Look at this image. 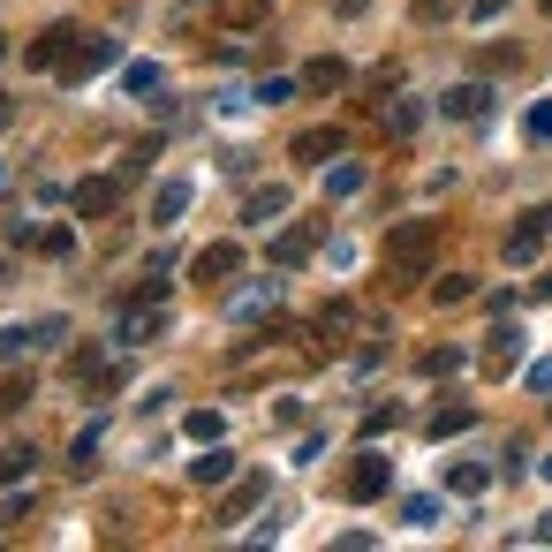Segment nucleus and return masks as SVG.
I'll return each instance as SVG.
<instances>
[{"label": "nucleus", "mask_w": 552, "mask_h": 552, "mask_svg": "<svg viewBox=\"0 0 552 552\" xmlns=\"http://www.w3.org/2000/svg\"><path fill=\"white\" fill-rule=\"evenodd\" d=\"M439 242H447V227H439V220H401L394 235H386V288L424 280L439 265Z\"/></svg>", "instance_id": "1"}, {"label": "nucleus", "mask_w": 552, "mask_h": 552, "mask_svg": "<svg viewBox=\"0 0 552 552\" xmlns=\"http://www.w3.org/2000/svg\"><path fill=\"white\" fill-rule=\"evenodd\" d=\"M530 394H552V356H545V363H530Z\"/></svg>", "instance_id": "38"}, {"label": "nucleus", "mask_w": 552, "mask_h": 552, "mask_svg": "<svg viewBox=\"0 0 552 552\" xmlns=\"http://www.w3.org/2000/svg\"><path fill=\"white\" fill-rule=\"evenodd\" d=\"M8 121H16V99H8V91H0V129H8Z\"/></svg>", "instance_id": "41"}, {"label": "nucleus", "mask_w": 552, "mask_h": 552, "mask_svg": "<svg viewBox=\"0 0 552 552\" xmlns=\"http://www.w3.org/2000/svg\"><path fill=\"white\" fill-rule=\"evenodd\" d=\"M0 53H8V38H0Z\"/></svg>", "instance_id": "42"}, {"label": "nucleus", "mask_w": 552, "mask_h": 552, "mask_svg": "<svg viewBox=\"0 0 552 552\" xmlns=\"http://www.w3.org/2000/svg\"><path fill=\"white\" fill-rule=\"evenodd\" d=\"M356 190H363V167H356V159L326 167V205H341V197H356Z\"/></svg>", "instance_id": "18"}, {"label": "nucleus", "mask_w": 552, "mask_h": 552, "mask_svg": "<svg viewBox=\"0 0 552 552\" xmlns=\"http://www.w3.org/2000/svg\"><path fill=\"white\" fill-rule=\"evenodd\" d=\"M38 250H46V258H69L76 235H69V227H46V235H38Z\"/></svg>", "instance_id": "32"}, {"label": "nucleus", "mask_w": 552, "mask_h": 552, "mask_svg": "<svg viewBox=\"0 0 552 552\" xmlns=\"http://www.w3.org/2000/svg\"><path fill=\"white\" fill-rule=\"evenodd\" d=\"M23 401H31V379H0V416H23Z\"/></svg>", "instance_id": "30"}, {"label": "nucleus", "mask_w": 552, "mask_h": 552, "mask_svg": "<svg viewBox=\"0 0 552 552\" xmlns=\"http://www.w3.org/2000/svg\"><path fill=\"white\" fill-rule=\"evenodd\" d=\"M0 182H8V174H0Z\"/></svg>", "instance_id": "44"}, {"label": "nucleus", "mask_w": 552, "mask_h": 552, "mask_svg": "<svg viewBox=\"0 0 552 552\" xmlns=\"http://www.w3.org/2000/svg\"><path fill=\"white\" fill-rule=\"evenodd\" d=\"M515 356H522V326H500V333H492V356H484V371H507Z\"/></svg>", "instance_id": "24"}, {"label": "nucleus", "mask_w": 552, "mask_h": 552, "mask_svg": "<svg viewBox=\"0 0 552 552\" xmlns=\"http://www.w3.org/2000/svg\"><path fill=\"white\" fill-rule=\"evenodd\" d=\"M401 522H416V530H432V522H439V500H409V507H401Z\"/></svg>", "instance_id": "36"}, {"label": "nucleus", "mask_w": 552, "mask_h": 552, "mask_svg": "<svg viewBox=\"0 0 552 552\" xmlns=\"http://www.w3.org/2000/svg\"><path fill=\"white\" fill-rule=\"evenodd\" d=\"M416 371H424V379H447V371H462V348H424Z\"/></svg>", "instance_id": "26"}, {"label": "nucleus", "mask_w": 552, "mask_h": 552, "mask_svg": "<svg viewBox=\"0 0 552 552\" xmlns=\"http://www.w3.org/2000/svg\"><path fill=\"white\" fill-rule=\"evenodd\" d=\"M416 121H424V106H409V99L379 106V129H386V137H416Z\"/></svg>", "instance_id": "17"}, {"label": "nucleus", "mask_w": 552, "mask_h": 552, "mask_svg": "<svg viewBox=\"0 0 552 552\" xmlns=\"http://www.w3.org/2000/svg\"><path fill=\"white\" fill-rule=\"evenodd\" d=\"M190 477H197V484L212 492V484H235V477H242V462H235V454L220 447V439H212V447H205V454L190 462Z\"/></svg>", "instance_id": "10"}, {"label": "nucleus", "mask_w": 552, "mask_h": 552, "mask_svg": "<svg viewBox=\"0 0 552 552\" xmlns=\"http://www.w3.org/2000/svg\"><path fill=\"white\" fill-rule=\"evenodd\" d=\"M477 61H484V69H522V46H484Z\"/></svg>", "instance_id": "34"}, {"label": "nucleus", "mask_w": 552, "mask_h": 552, "mask_svg": "<svg viewBox=\"0 0 552 552\" xmlns=\"http://www.w3.org/2000/svg\"><path fill=\"white\" fill-rule=\"evenodd\" d=\"M121 84H129V99H152L167 76H159V61H129V69H121Z\"/></svg>", "instance_id": "21"}, {"label": "nucleus", "mask_w": 552, "mask_h": 552, "mask_svg": "<svg viewBox=\"0 0 552 552\" xmlns=\"http://www.w3.org/2000/svg\"><path fill=\"white\" fill-rule=\"evenodd\" d=\"M530 537H537V545H552V515H537V530H530Z\"/></svg>", "instance_id": "40"}, {"label": "nucleus", "mask_w": 552, "mask_h": 552, "mask_svg": "<svg viewBox=\"0 0 552 552\" xmlns=\"http://www.w3.org/2000/svg\"><path fill=\"white\" fill-rule=\"evenodd\" d=\"M484 484H492V469H477V462H447V492H462V500H477Z\"/></svg>", "instance_id": "19"}, {"label": "nucleus", "mask_w": 552, "mask_h": 552, "mask_svg": "<svg viewBox=\"0 0 552 552\" xmlns=\"http://www.w3.org/2000/svg\"><path fill=\"white\" fill-rule=\"evenodd\" d=\"M439 114H447V121H484V114H492V91H484V84H454L447 99H439Z\"/></svg>", "instance_id": "9"}, {"label": "nucleus", "mask_w": 552, "mask_h": 552, "mask_svg": "<svg viewBox=\"0 0 552 552\" xmlns=\"http://www.w3.org/2000/svg\"><path fill=\"white\" fill-rule=\"evenodd\" d=\"M190 197H197V182H182V174H174V182H159V197H152V227H174L182 212H190Z\"/></svg>", "instance_id": "11"}, {"label": "nucleus", "mask_w": 552, "mask_h": 552, "mask_svg": "<svg viewBox=\"0 0 552 552\" xmlns=\"http://www.w3.org/2000/svg\"><path fill=\"white\" fill-rule=\"evenodd\" d=\"M99 439H106L99 424H84V432H76V447H69V462H76V469H91V462H99Z\"/></svg>", "instance_id": "29"}, {"label": "nucleus", "mask_w": 552, "mask_h": 552, "mask_svg": "<svg viewBox=\"0 0 552 552\" xmlns=\"http://www.w3.org/2000/svg\"><path fill=\"white\" fill-rule=\"evenodd\" d=\"M386 484H394V462H386V454H356L348 477H341V492L363 507V500H386Z\"/></svg>", "instance_id": "3"}, {"label": "nucleus", "mask_w": 552, "mask_h": 552, "mask_svg": "<svg viewBox=\"0 0 552 552\" xmlns=\"http://www.w3.org/2000/svg\"><path fill=\"white\" fill-rule=\"evenodd\" d=\"M530 137H537V144H552V99H545V106H530Z\"/></svg>", "instance_id": "37"}, {"label": "nucleus", "mask_w": 552, "mask_h": 552, "mask_svg": "<svg viewBox=\"0 0 552 552\" xmlns=\"http://www.w3.org/2000/svg\"><path fill=\"white\" fill-rule=\"evenodd\" d=\"M318 250V227L311 220H295V227H280V242H273V265H303Z\"/></svg>", "instance_id": "12"}, {"label": "nucleus", "mask_w": 552, "mask_h": 552, "mask_svg": "<svg viewBox=\"0 0 552 552\" xmlns=\"http://www.w3.org/2000/svg\"><path fill=\"white\" fill-rule=\"evenodd\" d=\"M250 99H258V106H288V99H295V84H288V76H265Z\"/></svg>", "instance_id": "31"}, {"label": "nucleus", "mask_w": 552, "mask_h": 552, "mask_svg": "<svg viewBox=\"0 0 552 552\" xmlns=\"http://www.w3.org/2000/svg\"><path fill=\"white\" fill-rule=\"evenodd\" d=\"M235 273H242V250H235V242H205V250L190 258V280L205 295H227V288H235Z\"/></svg>", "instance_id": "2"}, {"label": "nucleus", "mask_w": 552, "mask_h": 552, "mask_svg": "<svg viewBox=\"0 0 552 552\" xmlns=\"http://www.w3.org/2000/svg\"><path fill=\"white\" fill-rule=\"evenodd\" d=\"M121 190H129L121 174H106V182H76V190H69V205H76V220H106V212L121 205Z\"/></svg>", "instance_id": "6"}, {"label": "nucleus", "mask_w": 552, "mask_h": 552, "mask_svg": "<svg viewBox=\"0 0 552 552\" xmlns=\"http://www.w3.org/2000/svg\"><path fill=\"white\" fill-rule=\"evenodd\" d=\"M31 507H38V492H8V500H0V530H23Z\"/></svg>", "instance_id": "27"}, {"label": "nucleus", "mask_w": 552, "mask_h": 552, "mask_svg": "<svg viewBox=\"0 0 552 552\" xmlns=\"http://www.w3.org/2000/svg\"><path fill=\"white\" fill-rule=\"evenodd\" d=\"M469 424H477V409H469V401H454V409L432 416V439H454V432H469Z\"/></svg>", "instance_id": "25"}, {"label": "nucleus", "mask_w": 552, "mask_h": 552, "mask_svg": "<svg viewBox=\"0 0 552 552\" xmlns=\"http://www.w3.org/2000/svg\"><path fill=\"white\" fill-rule=\"evenodd\" d=\"M31 477V447H0V484H23Z\"/></svg>", "instance_id": "28"}, {"label": "nucleus", "mask_w": 552, "mask_h": 552, "mask_svg": "<svg viewBox=\"0 0 552 552\" xmlns=\"http://www.w3.org/2000/svg\"><path fill=\"white\" fill-rule=\"evenodd\" d=\"M545 16H552V0H545Z\"/></svg>", "instance_id": "43"}, {"label": "nucleus", "mask_w": 552, "mask_h": 552, "mask_svg": "<svg viewBox=\"0 0 552 552\" xmlns=\"http://www.w3.org/2000/svg\"><path fill=\"white\" fill-rule=\"evenodd\" d=\"M394 424H401V409H386V401H379V409L363 416V439H379V432H394Z\"/></svg>", "instance_id": "35"}, {"label": "nucleus", "mask_w": 552, "mask_h": 552, "mask_svg": "<svg viewBox=\"0 0 552 552\" xmlns=\"http://www.w3.org/2000/svg\"><path fill=\"white\" fill-rule=\"evenodd\" d=\"M273 16V0H220V31H258Z\"/></svg>", "instance_id": "14"}, {"label": "nucleus", "mask_w": 552, "mask_h": 552, "mask_svg": "<svg viewBox=\"0 0 552 552\" xmlns=\"http://www.w3.org/2000/svg\"><path fill=\"white\" fill-rule=\"evenodd\" d=\"M265 303H280V280H258V288H242V295H227V311H235V318H258Z\"/></svg>", "instance_id": "16"}, {"label": "nucleus", "mask_w": 552, "mask_h": 552, "mask_svg": "<svg viewBox=\"0 0 552 552\" xmlns=\"http://www.w3.org/2000/svg\"><path fill=\"white\" fill-rule=\"evenodd\" d=\"M469 16H477V23H492V16H507V0H469Z\"/></svg>", "instance_id": "39"}, {"label": "nucleus", "mask_w": 552, "mask_h": 552, "mask_svg": "<svg viewBox=\"0 0 552 552\" xmlns=\"http://www.w3.org/2000/svg\"><path fill=\"white\" fill-rule=\"evenodd\" d=\"M242 220H250V227H280V220H288V190H258L250 205H242Z\"/></svg>", "instance_id": "15"}, {"label": "nucleus", "mask_w": 552, "mask_h": 552, "mask_svg": "<svg viewBox=\"0 0 552 552\" xmlns=\"http://www.w3.org/2000/svg\"><path fill=\"white\" fill-rule=\"evenodd\" d=\"M121 61V38H106V31H91V38H76V53H69V84H84V76H99V69H114Z\"/></svg>", "instance_id": "4"}, {"label": "nucleus", "mask_w": 552, "mask_h": 552, "mask_svg": "<svg viewBox=\"0 0 552 552\" xmlns=\"http://www.w3.org/2000/svg\"><path fill=\"white\" fill-rule=\"evenodd\" d=\"M545 235H552V205L522 212V227L507 235V265H537V250H545Z\"/></svg>", "instance_id": "5"}, {"label": "nucleus", "mask_w": 552, "mask_h": 552, "mask_svg": "<svg viewBox=\"0 0 552 552\" xmlns=\"http://www.w3.org/2000/svg\"><path fill=\"white\" fill-rule=\"evenodd\" d=\"M182 432H190L197 447H212V439L227 432V416H220V409H190V416H182Z\"/></svg>", "instance_id": "22"}, {"label": "nucleus", "mask_w": 552, "mask_h": 552, "mask_svg": "<svg viewBox=\"0 0 552 552\" xmlns=\"http://www.w3.org/2000/svg\"><path fill=\"white\" fill-rule=\"evenodd\" d=\"M341 152H348V137L333 129V121H326V129H303V137H295V159H311V167H318V159H341Z\"/></svg>", "instance_id": "13"}, {"label": "nucleus", "mask_w": 552, "mask_h": 552, "mask_svg": "<svg viewBox=\"0 0 552 552\" xmlns=\"http://www.w3.org/2000/svg\"><path fill=\"white\" fill-rule=\"evenodd\" d=\"M341 84H348V61H333V53L303 69V91H341Z\"/></svg>", "instance_id": "20"}, {"label": "nucleus", "mask_w": 552, "mask_h": 552, "mask_svg": "<svg viewBox=\"0 0 552 552\" xmlns=\"http://www.w3.org/2000/svg\"><path fill=\"white\" fill-rule=\"evenodd\" d=\"M258 500H265V477H235V484H227V500L212 507V522L227 530V522H242V515H250Z\"/></svg>", "instance_id": "8"}, {"label": "nucleus", "mask_w": 552, "mask_h": 552, "mask_svg": "<svg viewBox=\"0 0 552 552\" xmlns=\"http://www.w3.org/2000/svg\"><path fill=\"white\" fill-rule=\"evenodd\" d=\"M409 16H416V23H447L454 0H409Z\"/></svg>", "instance_id": "33"}, {"label": "nucleus", "mask_w": 552, "mask_h": 552, "mask_svg": "<svg viewBox=\"0 0 552 552\" xmlns=\"http://www.w3.org/2000/svg\"><path fill=\"white\" fill-rule=\"evenodd\" d=\"M469 295H477V280H469V273H447V280L432 288V303H439V311H462Z\"/></svg>", "instance_id": "23"}, {"label": "nucleus", "mask_w": 552, "mask_h": 552, "mask_svg": "<svg viewBox=\"0 0 552 552\" xmlns=\"http://www.w3.org/2000/svg\"><path fill=\"white\" fill-rule=\"evenodd\" d=\"M76 38H84V31H69V23H53V31H38V38H31V53H23V61H31V69H69Z\"/></svg>", "instance_id": "7"}]
</instances>
